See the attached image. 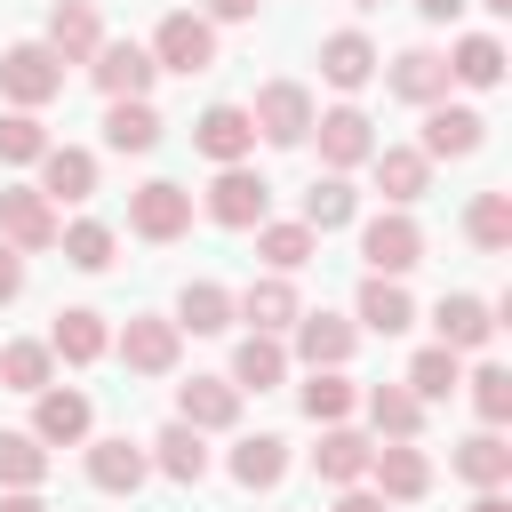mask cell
<instances>
[{
  "instance_id": "51",
  "label": "cell",
  "mask_w": 512,
  "mask_h": 512,
  "mask_svg": "<svg viewBox=\"0 0 512 512\" xmlns=\"http://www.w3.org/2000/svg\"><path fill=\"white\" fill-rule=\"evenodd\" d=\"M472 512H512V496H504V488H480V496H472Z\"/></svg>"
},
{
  "instance_id": "37",
  "label": "cell",
  "mask_w": 512,
  "mask_h": 512,
  "mask_svg": "<svg viewBox=\"0 0 512 512\" xmlns=\"http://www.w3.org/2000/svg\"><path fill=\"white\" fill-rule=\"evenodd\" d=\"M104 144H112V152H152V144H160V112H152L144 96L112 104V112H104Z\"/></svg>"
},
{
  "instance_id": "26",
  "label": "cell",
  "mask_w": 512,
  "mask_h": 512,
  "mask_svg": "<svg viewBox=\"0 0 512 512\" xmlns=\"http://www.w3.org/2000/svg\"><path fill=\"white\" fill-rule=\"evenodd\" d=\"M320 80H328V88H368V80H376L368 32H328V40H320Z\"/></svg>"
},
{
  "instance_id": "46",
  "label": "cell",
  "mask_w": 512,
  "mask_h": 512,
  "mask_svg": "<svg viewBox=\"0 0 512 512\" xmlns=\"http://www.w3.org/2000/svg\"><path fill=\"white\" fill-rule=\"evenodd\" d=\"M16 296H24V256L0 240V304H16Z\"/></svg>"
},
{
  "instance_id": "45",
  "label": "cell",
  "mask_w": 512,
  "mask_h": 512,
  "mask_svg": "<svg viewBox=\"0 0 512 512\" xmlns=\"http://www.w3.org/2000/svg\"><path fill=\"white\" fill-rule=\"evenodd\" d=\"M464 384H472V408H480V424L496 432V424L512 416V376H504V368H472Z\"/></svg>"
},
{
  "instance_id": "9",
  "label": "cell",
  "mask_w": 512,
  "mask_h": 512,
  "mask_svg": "<svg viewBox=\"0 0 512 512\" xmlns=\"http://www.w3.org/2000/svg\"><path fill=\"white\" fill-rule=\"evenodd\" d=\"M368 480H376L384 504H416V496L432 488V456H424L416 440H384V448L368 456Z\"/></svg>"
},
{
  "instance_id": "21",
  "label": "cell",
  "mask_w": 512,
  "mask_h": 512,
  "mask_svg": "<svg viewBox=\"0 0 512 512\" xmlns=\"http://www.w3.org/2000/svg\"><path fill=\"white\" fill-rule=\"evenodd\" d=\"M48 352H56V360H72V368L104 360V352H112V328H104V312H88V304H64V312H56V328H48Z\"/></svg>"
},
{
  "instance_id": "19",
  "label": "cell",
  "mask_w": 512,
  "mask_h": 512,
  "mask_svg": "<svg viewBox=\"0 0 512 512\" xmlns=\"http://www.w3.org/2000/svg\"><path fill=\"white\" fill-rule=\"evenodd\" d=\"M368 168H376V192H384L392 208L424 200V184H432V160H424L416 144H376V152H368Z\"/></svg>"
},
{
  "instance_id": "31",
  "label": "cell",
  "mask_w": 512,
  "mask_h": 512,
  "mask_svg": "<svg viewBox=\"0 0 512 512\" xmlns=\"http://www.w3.org/2000/svg\"><path fill=\"white\" fill-rule=\"evenodd\" d=\"M352 216H360V192H352L344 176H312V192H304V216H296V224L320 240V232H336V224H352Z\"/></svg>"
},
{
  "instance_id": "27",
  "label": "cell",
  "mask_w": 512,
  "mask_h": 512,
  "mask_svg": "<svg viewBox=\"0 0 512 512\" xmlns=\"http://www.w3.org/2000/svg\"><path fill=\"white\" fill-rule=\"evenodd\" d=\"M360 328L368 336H400V328H416V296L400 288V280H360Z\"/></svg>"
},
{
  "instance_id": "2",
  "label": "cell",
  "mask_w": 512,
  "mask_h": 512,
  "mask_svg": "<svg viewBox=\"0 0 512 512\" xmlns=\"http://www.w3.org/2000/svg\"><path fill=\"white\" fill-rule=\"evenodd\" d=\"M216 64V24L208 16H192V8H168L160 16V32H152V72H208Z\"/></svg>"
},
{
  "instance_id": "52",
  "label": "cell",
  "mask_w": 512,
  "mask_h": 512,
  "mask_svg": "<svg viewBox=\"0 0 512 512\" xmlns=\"http://www.w3.org/2000/svg\"><path fill=\"white\" fill-rule=\"evenodd\" d=\"M480 8H488V16H512V0H480Z\"/></svg>"
},
{
  "instance_id": "5",
  "label": "cell",
  "mask_w": 512,
  "mask_h": 512,
  "mask_svg": "<svg viewBox=\"0 0 512 512\" xmlns=\"http://www.w3.org/2000/svg\"><path fill=\"white\" fill-rule=\"evenodd\" d=\"M128 232H136V240H184V232H192V192L168 184V176L136 184V192H128Z\"/></svg>"
},
{
  "instance_id": "44",
  "label": "cell",
  "mask_w": 512,
  "mask_h": 512,
  "mask_svg": "<svg viewBox=\"0 0 512 512\" xmlns=\"http://www.w3.org/2000/svg\"><path fill=\"white\" fill-rule=\"evenodd\" d=\"M40 152H48V128L32 112H0V160L8 168H40Z\"/></svg>"
},
{
  "instance_id": "53",
  "label": "cell",
  "mask_w": 512,
  "mask_h": 512,
  "mask_svg": "<svg viewBox=\"0 0 512 512\" xmlns=\"http://www.w3.org/2000/svg\"><path fill=\"white\" fill-rule=\"evenodd\" d=\"M360 8H384V0H360Z\"/></svg>"
},
{
  "instance_id": "39",
  "label": "cell",
  "mask_w": 512,
  "mask_h": 512,
  "mask_svg": "<svg viewBox=\"0 0 512 512\" xmlns=\"http://www.w3.org/2000/svg\"><path fill=\"white\" fill-rule=\"evenodd\" d=\"M296 400H304V416H312V424H344V416L360 408V392L344 384V368H312V384H304Z\"/></svg>"
},
{
  "instance_id": "34",
  "label": "cell",
  "mask_w": 512,
  "mask_h": 512,
  "mask_svg": "<svg viewBox=\"0 0 512 512\" xmlns=\"http://www.w3.org/2000/svg\"><path fill=\"white\" fill-rule=\"evenodd\" d=\"M368 424H376V440H416L424 432V400L408 384H376L368 392Z\"/></svg>"
},
{
  "instance_id": "16",
  "label": "cell",
  "mask_w": 512,
  "mask_h": 512,
  "mask_svg": "<svg viewBox=\"0 0 512 512\" xmlns=\"http://www.w3.org/2000/svg\"><path fill=\"white\" fill-rule=\"evenodd\" d=\"M368 456H376V440H360L352 424H320V448H312V472H320L328 488H360V480H368Z\"/></svg>"
},
{
  "instance_id": "4",
  "label": "cell",
  "mask_w": 512,
  "mask_h": 512,
  "mask_svg": "<svg viewBox=\"0 0 512 512\" xmlns=\"http://www.w3.org/2000/svg\"><path fill=\"white\" fill-rule=\"evenodd\" d=\"M248 120H256L264 144H304L312 136V88L304 80H264L256 104H248Z\"/></svg>"
},
{
  "instance_id": "11",
  "label": "cell",
  "mask_w": 512,
  "mask_h": 512,
  "mask_svg": "<svg viewBox=\"0 0 512 512\" xmlns=\"http://www.w3.org/2000/svg\"><path fill=\"white\" fill-rule=\"evenodd\" d=\"M176 352H184V328H176V320H160V312H136V320L120 328V360H128L136 376H168V368H176Z\"/></svg>"
},
{
  "instance_id": "22",
  "label": "cell",
  "mask_w": 512,
  "mask_h": 512,
  "mask_svg": "<svg viewBox=\"0 0 512 512\" xmlns=\"http://www.w3.org/2000/svg\"><path fill=\"white\" fill-rule=\"evenodd\" d=\"M352 344H360L352 320H336V312H296V360H304V368H344Z\"/></svg>"
},
{
  "instance_id": "30",
  "label": "cell",
  "mask_w": 512,
  "mask_h": 512,
  "mask_svg": "<svg viewBox=\"0 0 512 512\" xmlns=\"http://www.w3.org/2000/svg\"><path fill=\"white\" fill-rule=\"evenodd\" d=\"M448 80H464V88H496V80H504V40H496V32H464V40L448 48Z\"/></svg>"
},
{
  "instance_id": "48",
  "label": "cell",
  "mask_w": 512,
  "mask_h": 512,
  "mask_svg": "<svg viewBox=\"0 0 512 512\" xmlns=\"http://www.w3.org/2000/svg\"><path fill=\"white\" fill-rule=\"evenodd\" d=\"M336 512H384V496H376V488H344V496H336Z\"/></svg>"
},
{
  "instance_id": "40",
  "label": "cell",
  "mask_w": 512,
  "mask_h": 512,
  "mask_svg": "<svg viewBox=\"0 0 512 512\" xmlns=\"http://www.w3.org/2000/svg\"><path fill=\"white\" fill-rule=\"evenodd\" d=\"M56 248H64V264H72V272H104V264H112V224L80 216V224H64V232H56Z\"/></svg>"
},
{
  "instance_id": "6",
  "label": "cell",
  "mask_w": 512,
  "mask_h": 512,
  "mask_svg": "<svg viewBox=\"0 0 512 512\" xmlns=\"http://www.w3.org/2000/svg\"><path fill=\"white\" fill-rule=\"evenodd\" d=\"M312 136H320V160H328V176H352V168H368V152H376V128H368V112H360V104L312 112Z\"/></svg>"
},
{
  "instance_id": "38",
  "label": "cell",
  "mask_w": 512,
  "mask_h": 512,
  "mask_svg": "<svg viewBox=\"0 0 512 512\" xmlns=\"http://www.w3.org/2000/svg\"><path fill=\"white\" fill-rule=\"evenodd\" d=\"M464 232H472V248L504 256V248H512V192H480V200L464 208Z\"/></svg>"
},
{
  "instance_id": "35",
  "label": "cell",
  "mask_w": 512,
  "mask_h": 512,
  "mask_svg": "<svg viewBox=\"0 0 512 512\" xmlns=\"http://www.w3.org/2000/svg\"><path fill=\"white\" fill-rule=\"evenodd\" d=\"M144 456H152L168 480H184V488H200V480H208V448H200V432H192V424H168Z\"/></svg>"
},
{
  "instance_id": "24",
  "label": "cell",
  "mask_w": 512,
  "mask_h": 512,
  "mask_svg": "<svg viewBox=\"0 0 512 512\" xmlns=\"http://www.w3.org/2000/svg\"><path fill=\"white\" fill-rule=\"evenodd\" d=\"M144 472H152V456H144L136 440H88V480H96L104 496H136Z\"/></svg>"
},
{
  "instance_id": "17",
  "label": "cell",
  "mask_w": 512,
  "mask_h": 512,
  "mask_svg": "<svg viewBox=\"0 0 512 512\" xmlns=\"http://www.w3.org/2000/svg\"><path fill=\"white\" fill-rule=\"evenodd\" d=\"M96 48H104L96 8H88V0H56V8H48V56H56V64H88Z\"/></svg>"
},
{
  "instance_id": "23",
  "label": "cell",
  "mask_w": 512,
  "mask_h": 512,
  "mask_svg": "<svg viewBox=\"0 0 512 512\" xmlns=\"http://www.w3.org/2000/svg\"><path fill=\"white\" fill-rule=\"evenodd\" d=\"M88 192H96V152L48 144V152H40V200L56 208V200H88Z\"/></svg>"
},
{
  "instance_id": "50",
  "label": "cell",
  "mask_w": 512,
  "mask_h": 512,
  "mask_svg": "<svg viewBox=\"0 0 512 512\" xmlns=\"http://www.w3.org/2000/svg\"><path fill=\"white\" fill-rule=\"evenodd\" d=\"M416 16H432V24H448V16H464V0H416Z\"/></svg>"
},
{
  "instance_id": "1",
  "label": "cell",
  "mask_w": 512,
  "mask_h": 512,
  "mask_svg": "<svg viewBox=\"0 0 512 512\" xmlns=\"http://www.w3.org/2000/svg\"><path fill=\"white\" fill-rule=\"evenodd\" d=\"M56 88H64V64L48 56V40H16V48H0V96H8V112H40Z\"/></svg>"
},
{
  "instance_id": "28",
  "label": "cell",
  "mask_w": 512,
  "mask_h": 512,
  "mask_svg": "<svg viewBox=\"0 0 512 512\" xmlns=\"http://www.w3.org/2000/svg\"><path fill=\"white\" fill-rule=\"evenodd\" d=\"M288 376V344L280 336H240V352H232V392H272Z\"/></svg>"
},
{
  "instance_id": "42",
  "label": "cell",
  "mask_w": 512,
  "mask_h": 512,
  "mask_svg": "<svg viewBox=\"0 0 512 512\" xmlns=\"http://www.w3.org/2000/svg\"><path fill=\"white\" fill-rule=\"evenodd\" d=\"M256 256L288 280L296 264H312V232H304V224H256Z\"/></svg>"
},
{
  "instance_id": "10",
  "label": "cell",
  "mask_w": 512,
  "mask_h": 512,
  "mask_svg": "<svg viewBox=\"0 0 512 512\" xmlns=\"http://www.w3.org/2000/svg\"><path fill=\"white\" fill-rule=\"evenodd\" d=\"M56 232H64V224H56V208L40 200V184H8V192H0V240H8L16 256H24V248H56Z\"/></svg>"
},
{
  "instance_id": "47",
  "label": "cell",
  "mask_w": 512,
  "mask_h": 512,
  "mask_svg": "<svg viewBox=\"0 0 512 512\" xmlns=\"http://www.w3.org/2000/svg\"><path fill=\"white\" fill-rule=\"evenodd\" d=\"M264 0H208V24H248Z\"/></svg>"
},
{
  "instance_id": "12",
  "label": "cell",
  "mask_w": 512,
  "mask_h": 512,
  "mask_svg": "<svg viewBox=\"0 0 512 512\" xmlns=\"http://www.w3.org/2000/svg\"><path fill=\"white\" fill-rule=\"evenodd\" d=\"M480 136H488V120L472 112V104H424V160H464V152H480Z\"/></svg>"
},
{
  "instance_id": "14",
  "label": "cell",
  "mask_w": 512,
  "mask_h": 512,
  "mask_svg": "<svg viewBox=\"0 0 512 512\" xmlns=\"http://www.w3.org/2000/svg\"><path fill=\"white\" fill-rule=\"evenodd\" d=\"M88 424H96V408H88V392H32V440L40 448H72V440H88Z\"/></svg>"
},
{
  "instance_id": "36",
  "label": "cell",
  "mask_w": 512,
  "mask_h": 512,
  "mask_svg": "<svg viewBox=\"0 0 512 512\" xmlns=\"http://www.w3.org/2000/svg\"><path fill=\"white\" fill-rule=\"evenodd\" d=\"M448 464H456V480H472V488H504V480H512V448H504V432H472Z\"/></svg>"
},
{
  "instance_id": "25",
  "label": "cell",
  "mask_w": 512,
  "mask_h": 512,
  "mask_svg": "<svg viewBox=\"0 0 512 512\" xmlns=\"http://www.w3.org/2000/svg\"><path fill=\"white\" fill-rule=\"evenodd\" d=\"M432 328H440L448 352H480V344L496 336V312H488L480 296H440V304H432Z\"/></svg>"
},
{
  "instance_id": "49",
  "label": "cell",
  "mask_w": 512,
  "mask_h": 512,
  "mask_svg": "<svg viewBox=\"0 0 512 512\" xmlns=\"http://www.w3.org/2000/svg\"><path fill=\"white\" fill-rule=\"evenodd\" d=\"M0 512H48L40 488H0Z\"/></svg>"
},
{
  "instance_id": "18",
  "label": "cell",
  "mask_w": 512,
  "mask_h": 512,
  "mask_svg": "<svg viewBox=\"0 0 512 512\" xmlns=\"http://www.w3.org/2000/svg\"><path fill=\"white\" fill-rule=\"evenodd\" d=\"M384 88H392L400 104H448V56H432V48H400L392 72H384Z\"/></svg>"
},
{
  "instance_id": "8",
  "label": "cell",
  "mask_w": 512,
  "mask_h": 512,
  "mask_svg": "<svg viewBox=\"0 0 512 512\" xmlns=\"http://www.w3.org/2000/svg\"><path fill=\"white\" fill-rule=\"evenodd\" d=\"M264 208H272V184H264L256 168H216V184H208V216H216L224 232H256Z\"/></svg>"
},
{
  "instance_id": "7",
  "label": "cell",
  "mask_w": 512,
  "mask_h": 512,
  "mask_svg": "<svg viewBox=\"0 0 512 512\" xmlns=\"http://www.w3.org/2000/svg\"><path fill=\"white\" fill-rule=\"evenodd\" d=\"M192 152H208L216 168H248V152H256V120H248V104H208V112L192 120Z\"/></svg>"
},
{
  "instance_id": "33",
  "label": "cell",
  "mask_w": 512,
  "mask_h": 512,
  "mask_svg": "<svg viewBox=\"0 0 512 512\" xmlns=\"http://www.w3.org/2000/svg\"><path fill=\"white\" fill-rule=\"evenodd\" d=\"M400 384H408V392L432 408V400H448V392L464 384V352H448V344H424V352L408 360V376H400Z\"/></svg>"
},
{
  "instance_id": "15",
  "label": "cell",
  "mask_w": 512,
  "mask_h": 512,
  "mask_svg": "<svg viewBox=\"0 0 512 512\" xmlns=\"http://www.w3.org/2000/svg\"><path fill=\"white\" fill-rule=\"evenodd\" d=\"M88 72H96V88H104L112 104H128V96L152 88V48H136V40H104V48L88 56Z\"/></svg>"
},
{
  "instance_id": "13",
  "label": "cell",
  "mask_w": 512,
  "mask_h": 512,
  "mask_svg": "<svg viewBox=\"0 0 512 512\" xmlns=\"http://www.w3.org/2000/svg\"><path fill=\"white\" fill-rule=\"evenodd\" d=\"M176 424H192V432H232V424H240L232 376H192V384H176Z\"/></svg>"
},
{
  "instance_id": "3",
  "label": "cell",
  "mask_w": 512,
  "mask_h": 512,
  "mask_svg": "<svg viewBox=\"0 0 512 512\" xmlns=\"http://www.w3.org/2000/svg\"><path fill=\"white\" fill-rule=\"evenodd\" d=\"M360 256H368V272H376V280H400V272H416V264H424V224H416L408 208H384V216H368Z\"/></svg>"
},
{
  "instance_id": "43",
  "label": "cell",
  "mask_w": 512,
  "mask_h": 512,
  "mask_svg": "<svg viewBox=\"0 0 512 512\" xmlns=\"http://www.w3.org/2000/svg\"><path fill=\"white\" fill-rule=\"evenodd\" d=\"M48 376H56V352L48 344H8L0 352V384L8 392H48Z\"/></svg>"
},
{
  "instance_id": "41",
  "label": "cell",
  "mask_w": 512,
  "mask_h": 512,
  "mask_svg": "<svg viewBox=\"0 0 512 512\" xmlns=\"http://www.w3.org/2000/svg\"><path fill=\"white\" fill-rule=\"evenodd\" d=\"M48 480V448L32 432H0V488H40Z\"/></svg>"
},
{
  "instance_id": "20",
  "label": "cell",
  "mask_w": 512,
  "mask_h": 512,
  "mask_svg": "<svg viewBox=\"0 0 512 512\" xmlns=\"http://www.w3.org/2000/svg\"><path fill=\"white\" fill-rule=\"evenodd\" d=\"M296 288L280 280V272H264V280H248L240 296H232V320H256V336H280V328H296Z\"/></svg>"
},
{
  "instance_id": "32",
  "label": "cell",
  "mask_w": 512,
  "mask_h": 512,
  "mask_svg": "<svg viewBox=\"0 0 512 512\" xmlns=\"http://www.w3.org/2000/svg\"><path fill=\"white\" fill-rule=\"evenodd\" d=\"M176 328H192V336H224V328H232V288H216V280H184V296H176Z\"/></svg>"
},
{
  "instance_id": "29",
  "label": "cell",
  "mask_w": 512,
  "mask_h": 512,
  "mask_svg": "<svg viewBox=\"0 0 512 512\" xmlns=\"http://www.w3.org/2000/svg\"><path fill=\"white\" fill-rule=\"evenodd\" d=\"M232 480H240V488H280V480H288V440H280V432H248V440L232 448Z\"/></svg>"
}]
</instances>
